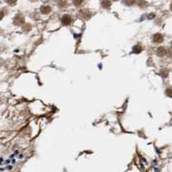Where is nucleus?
<instances>
[{
  "label": "nucleus",
  "instance_id": "f257e3e1",
  "mask_svg": "<svg viewBox=\"0 0 172 172\" xmlns=\"http://www.w3.org/2000/svg\"><path fill=\"white\" fill-rule=\"evenodd\" d=\"M61 22L64 25H69L71 22V17L69 15H64L61 18Z\"/></svg>",
  "mask_w": 172,
  "mask_h": 172
},
{
  "label": "nucleus",
  "instance_id": "f03ea898",
  "mask_svg": "<svg viewBox=\"0 0 172 172\" xmlns=\"http://www.w3.org/2000/svg\"><path fill=\"white\" fill-rule=\"evenodd\" d=\"M153 41L156 43H161L164 41V37L161 34H156L153 36Z\"/></svg>",
  "mask_w": 172,
  "mask_h": 172
},
{
  "label": "nucleus",
  "instance_id": "7ed1b4c3",
  "mask_svg": "<svg viewBox=\"0 0 172 172\" xmlns=\"http://www.w3.org/2000/svg\"><path fill=\"white\" fill-rule=\"evenodd\" d=\"M14 22H15V23H16V25L22 24V23H23V22H24V18H23V16H22V15H17V16L15 17Z\"/></svg>",
  "mask_w": 172,
  "mask_h": 172
},
{
  "label": "nucleus",
  "instance_id": "20e7f679",
  "mask_svg": "<svg viewBox=\"0 0 172 172\" xmlns=\"http://www.w3.org/2000/svg\"><path fill=\"white\" fill-rule=\"evenodd\" d=\"M157 54L158 56H164V55L166 54V50L163 47H160L157 49Z\"/></svg>",
  "mask_w": 172,
  "mask_h": 172
},
{
  "label": "nucleus",
  "instance_id": "39448f33",
  "mask_svg": "<svg viewBox=\"0 0 172 172\" xmlns=\"http://www.w3.org/2000/svg\"><path fill=\"white\" fill-rule=\"evenodd\" d=\"M81 14H82V16H84L85 19H89L90 17V13L89 10H81Z\"/></svg>",
  "mask_w": 172,
  "mask_h": 172
},
{
  "label": "nucleus",
  "instance_id": "423d86ee",
  "mask_svg": "<svg viewBox=\"0 0 172 172\" xmlns=\"http://www.w3.org/2000/svg\"><path fill=\"white\" fill-rule=\"evenodd\" d=\"M41 11L43 14H48V13H50V11H51V8H50L49 6H43V7L41 8Z\"/></svg>",
  "mask_w": 172,
  "mask_h": 172
},
{
  "label": "nucleus",
  "instance_id": "0eeeda50",
  "mask_svg": "<svg viewBox=\"0 0 172 172\" xmlns=\"http://www.w3.org/2000/svg\"><path fill=\"white\" fill-rule=\"evenodd\" d=\"M102 6L104 8V9H108L111 6V2L109 1V0H104L102 2Z\"/></svg>",
  "mask_w": 172,
  "mask_h": 172
},
{
  "label": "nucleus",
  "instance_id": "6e6552de",
  "mask_svg": "<svg viewBox=\"0 0 172 172\" xmlns=\"http://www.w3.org/2000/svg\"><path fill=\"white\" fill-rule=\"evenodd\" d=\"M138 5L141 8H144V7H146L148 5V3H147V2H145L144 0H139V1H138Z\"/></svg>",
  "mask_w": 172,
  "mask_h": 172
},
{
  "label": "nucleus",
  "instance_id": "1a4fd4ad",
  "mask_svg": "<svg viewBox=\"0 0 172 172\" xmlns=\"http://www.w3.org/2000/svg\"><path fill=\"white\" fill-rule=\"evenodd\" d=\"M141 51H142V48H141V46H139V45L135 46L134 48H133V52H134L135 54H139Z\"/></svg>",
  "mask_w": 172,
  "mask_h": 172
},
{
  "label": "nucleus",
  "instance_id": "9d476101",
  "mask_svg": "<svg viewBox=\"0 0 172 172\" xmlns=\"http://www.w3.org/2000/svg\"><path fill=\"white\" fill-rule=\"evenodd\" d=\"M83 2H84V0H73V3L76 6H80L83 3Z\"/></svg>",
  "mask_w": 172,
  "mask_h": 172
},
{
  "label": "nucleus",
  "instance_id": "9b49d317",
  "mask_svg": "<svg viewBox=\"0 0 172 172\" xmlns=\"http://www.w3.org/2000/svg\"><path fill=\"white\" fill-rule=\"evenodd\" d=\"M135 3V0H125V3L127 5H133Z\"/></svg>",
  "mask_w": 172,
  "mask_h": 172
},
{
  "label": "nucleus",
  "instance_id": "f8f14e48",
  "mask_svg": "<svg viewBox=\"0 0 172 172\" xmlns=\"http://www.w3.org/2000/svg\"><path fill=\"white\" fill-rule=\"evenodd\" d=\"M66 4V1L65 0H59L58 2V5L61 7V6H65Z\"/></svg>",
  "mask_w": 172,
  "mask_h": 172
},
{
  "label": "nucleus",
  "instance_id": "ddd939ff",
  "mask_svg": "<svg viewBox=\"0 0 172 172\" xmlns=\"http://www.w3.org/2000/svg\"><path fill=\"white\" fill-rule=\"evenodd\" d=\"M6 2H7L9 4H10V5H14V4L16 3V0H6Z\"/></svg>",
  "mask_w": 172,
  "mask_h": 172
},
{
  "label": "nucleus",
  "instance_id": "4468645a",
  "mask_svg": "<svg viewBox=\"0 0 172 172\" xmlns=\"http://www.w3.org/2000/svg\"><path fill=\"white\" fill-rule=\"evenodd\" d=\"M161 75L164 77V78H166V77H168V71H162V73H161Z\"/></svg>",
  "mask_w": 172,
  "mask_h": 172
},
{
  "label": "nucleus",
  "instance_id": "2eb2a0df",
  "mask_svg": "<svg viewBox=\"0 0 172 172\" xmlns=\"http://www.w3.org/2000/svg\"><path fill=\"white\" fill-rule=\"evenodd\" d=\"M166 54H167L169 57H172V50H171V49L167 50V51H166Z\"/></svg>",
  "mask_w": 172,
  "mask_h": 172
},
{
  "label": "nucleus",
  "instance_id": "dca6fc26",
  "mask_svg": "<svg viewBox=\"0 0 172 172\" xmlns=\"http://www.w3.org/2000/svg\"><path fill=\"white\" fill-rule=\"evenodd\" d=\"M166 94H167V96H169V97H172L171 90H166Z\"/></svg>",
  "mask_w": 172,
  "mask_h": 172
},
{
  "label": "nucleus",
  "instance_id": "f3484780",
  "mask_svg": "<svg viewBox=\"0 0 172 172\" xmlns=\"http://www.w3.org/2000/svg\"><path fill=\"white\" fill-rule=\"evenodd\" d=\"M23 29H24V30H26V29L30 30V29H31V26H30V24H28V26H25V27L23 28Z\"/></svg>",
  "mask_w": 172,
  "mask_h": 172
},
{
  "label": "nucleus",
  "instance_id": "a211bd4d",
  "mask_svg": "<svg viewBox=\"0 0 172 172\" xmlns=\"http://www.w3.org/2000/svg\"><path fill=\"white\" fill-rule=\"evenodd\" d=\"M171 10H172V3H171Z\"/></svg>",
  "mask_w": 172,
  "mask_h": 172
},
{
  "label": "nucleus",
  "instance_id": "6ab92c4d",
  "mask_svg": "<svg viewBox=\"0 0 172 172\" xmlns=\"http://www.w3.org/2000/svg\"><path fill=\"white\" fill-rule=\"evenodd\" d=\"M171 47H172V41H171Z\"/></svg>",
  "mask_w": 172,
  "mask_h": 172
},
{
  "label": "nucleus",
  "instance_id": "aec40b11",
  "mask_svg": "<svg viewBox=\"0 0 172 172\" xmlns=\"http://www.w3.org/2000/svg\"><path fill=\"white\" fill-rule=\"evenodd\" d=\"M113 1H116V0H113Z\"/></svg>",
  "mask_w": 172,
  "mask_h": 172
}]
</instances>
